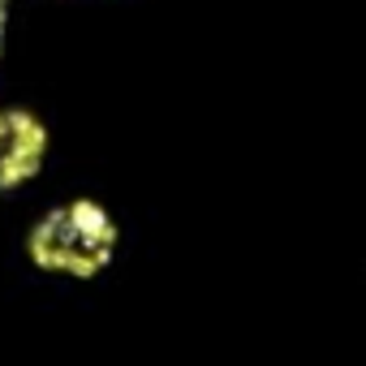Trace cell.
<instances>
[{"label": "cell", "mask_w": 366, "mask_h": 366, "mask_svg": "<svg viewBox=\"0 0 366 366\" xmlns=\"http://www.w3.org/2000/svg\"><path fill=\"white\" fill-rule=\"evenodd\" d=\"M121 229L112 212L99 199H69L61 207H48L31 233H26V254L39 272L65 276V280H95L99 272L112 267L117 259Z\"/></svg>", "instance_id": "obj_1"}, {"label": "cell", "mask_w": 366, "mask_h": 366, "mask_svg": "<svg viewBox=\"0 0 366 366\" xmlns=\"http://www.w3.org/2000/svg\"><path fill=\"white\" fill-rule=\"evenodd\" d=\"M5 9H9V0H0V14H5Z\"/></svg>", "instance_id": "obj_3"}, {"label": "cell", "mask_w": 366, "mask_h": 366, "mask_svg": "<svg viewBox=\"0 0 366 366\" xmlns=\"http://www.w3.org/2000/svg\"><path fill=\"white\" fill-rule=\"evenodd\" d=\"M52 134L31 108H0V194L22 190L44 172Z\"/></svg>", "instance_id": "obj_2"}]
</instances>
